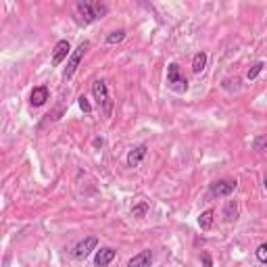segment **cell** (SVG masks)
I'll list each match as a JSON object with an SVG mask.
<instances>
[{"mask_svg": "<svg viewBox=\"0 0 267 267\" xmlns=\"http://www.w3.org/2000/svg\"><path fill=\"white\" fill-rule=\"evenodd\" d=\"M107 4L103 2H80L77 4V15H80V23L88 25V23H94L98 19H103L107 15Z\"/></svg>", "mask_w": 267, "mask_h": 267, "instance_id": "1", "label": "cell"}, {"mask_svg": "<svg viewBox=\"0 0 267 267\" xmlns=\"http://www.w3.org/2000/svg\"><path fill=\"white\" fill-rule=\"evenodd\" d=\"M92 94L96 98V105H98V108H101V113L105 117H111V113H113V101H111V96H108L107 84L103 80H96L92 84Z\"/></svg>", "mask_w": 267, "mask_h": 267, "instance_id": "2", "label": "cell"}, {"mask_svg": "<svg viewBox=\"0 0 267 267\" xmlns=\"http://www.w3.org/2000/svg\"><path fill=\"white\" fill-rule=\"evenodd\" d=\"M167 86H169V90H173L177 94H184L188 90V80L177 63H171L167 67Z\"/></svg>", "mask_w": 267, "mask_h": 267, "instance_id": "3", "label": "cell"}, {"mask_svg": "<svg viewBox=\"0 0 267 267\" xmlns=\"http://www.w3.org/2000/svg\"><path fill=\"white\" fill-rule=\"evenodd\" d=\"M88 48H90V44H88V42H82V44L73 51V54L69 56L67 67H65V73H63L65 80H71V77H73V73L77 71V67H80V63H82V58H84V54H86Z\"/></svg>", "mask_w": 267, "mask_h": 267, "instance_id": "4", "label": "cell"}, {"mask_svg": "<svg viewBox=\"0 0 267 267\" xmlns=\"http://www.w3.org/2000/svg\"><path fill=\"white\" fill-rule=\"evenodd\" d=\"M236 186H238V182H236V180H219V182H213L211 184L209 192H211V196L223 199V196H230L236 190Z\"/></svg>", "mask_w": 267, "mask_h": 267, "instance_id": "5", "label": "cell"}, {"mask_svg": "<svg viewBox=\"0 0 267 267\" xmlns=\"http://www.w3.org/2000/svg\"><path fill=\"white\" fill-rule=\"evenodd\" d=\"M96 244H98V238H96V236H86L82 242H77V244H75L73 257H75V259H86V257L96 249Z\"/></svg>", "mask_w": 267, "mask_h": 267, "instance_id": "6", "label": "cell"}, {"mask_svg": "<svg viewBox=\"0 0 267 267\" xmlns=\"http://www.w3.org/2000/svg\"><path fill=\"white\" fill-rule=\"evenodd\" d=\"M69 53H71V44H69L67 40H61V42H56L54 46V53H53V65H61L65 58L69 56Z\"/></svg>", "mask_w": 267, "mask_h": 267, "instance_id": "7", "label": "cell"}, {"mask_svg": "<svg viewBox=\"0 0 267 267\" xmlns=\"http://www.w3.org/2000/svg\"><path fill=\"white\" fill-rule=\"evenodd\" d=\"M151 265H153V251H140L127 261V267H151Z\"/></svg>", "mask_w": 267, "mask_h": 267, "instance_id": "8", "label": "cell"}, {"mask_svg": "<svg viewBox=\"0 0 267 267\" xmlns=\"http://www.w3.org/2000/svg\"><path fill=\"white\" fill-rule=\"evenodd\" d=\"M146 153H148V146L146 144H140V146L132 148L130 155H127V165H130V167H138V165L142 163L144 157H146Z\"/></svg>", "mask_w": 267, "mask_h": 267, "instance_id": "9", "label": "cell"}, {"mask_svg": "<svg viewBox=\"0 0 267 267\" xmlns=\"http://www.w3.org/2000/svg\"><path fill=\"white\" fill-rule=\"evenodd\" d=\"M48 96H51L48 88H46V86H38V88H34V90H32L29 103H32V107H42V105L48 101Z\"/></svg>", "mask_w": 267, "mask_h": 267, "instance_id": "10", "label": "cell"}, {"mask_svg": "<svg viewBox=\"0 0 267 267\" xmlns=\"http://www.w3.org/2000/svg\"><path fill=\"white\" fill-rule=\"evenodd\" d=\"M113 259H115V251L107 246V249H101V251L96 253V257H94V265H96V267H107Z\"/></svg>", "mask_w": 267, "mask_h": 267, "instance_id": "11", "label": "cell"}, {"mask_svg": "<svg viewBox=\"0 0 267 267\" xmlns=\"http://www.w3.org/2000/svg\"><path fill=\"white\" fill-rule=\"evenodd\" d=\"M240 215V209H238V203L236 201H227L225 207H223V219L225 221H236Z\"/></svg>", "mask_w": 267, "mask_h": 267, "instance_id": "12", "label": "cell"}, {"mask_svg": "<svg viewBox=\"0 0 267 267\" xmlns=\"http://www.w3.org/2000/svg\"><path fill=\"white\" fill-rule=\"evenodd\" d=\"M213 217H215V211H213V209H207L205 213H201V217H199V225H201V230H211V225H213Z\"/></svg>", "mask_w": 267, "mask_h": 267, "instance_id": "13", "label": "cell"}, {"mask_svg": "<svg viewBox=\"0 0 267 267\" xmlns=\"http://www.w3.org/2000/svg\"><path fill=\"white\" fill-rule=\"evenodd\" d=\"M205 67H207V53H196L194 58H192V71L201 73Z\"/></svg>", "mask_w": 267, "mask_h": 267, "instance_id": "14", "label": "cell"}, {"mask_svg": "<svg viewBox=\"0 0 267 267\" xmlns=\"http://www.w3.org/2000/svg\"><path fill=\"white\" fill-rule=\"evenodd\" d=\"M125 40V32L123 29H117V32H111L107 36V44H119Z\"/></svg>", "mask_w": 267, "mask_h": 267, "instance_id": "15", "label": "cell"}, {"mask_svg": "<svg viewBox=\"0 0 267 267\" xmlns=\"http://www.w3.org/2000/svg\"><path fill=\"white\" fill-rule=\"evenodd\" d=\"M146 211H148V203H138L136 207H132V215L134 217H138V219H140V217H144L146 215Z\"/></svg>", "mask_w": 267, "mask_h": 267, "instance_id": "16", "label": "cell"}, {"mask_svg": "<svg viewBox=\"0 0 267 267\" xmlns=\"http://www.w3.org/2000/svg\"><path fill=\"white\" fill-rule=\"evenodd\" d=\"M263 67H265V63H263V61L255 63V65L249 69V73H246V80H255V77H257V75H259V73L263 71Z\"/></svg>", "mask_w": 267, "mask_h": 267, "instance_id": "17", "label": "cell"}, {"mask_svg": "<svg viewBox=\"0 0 267 267\" xmlns=\"http://www.w3.org/2000/svg\"><path fill=\"white\" fill-rule=\"evenodd\" d=\"M255 255H257V259H259L263 265H267V242H263L261 246H257Z\"/></svg>", "mask_w": 267, "mask_h": 267, "instance_id": "18", "label": "cell"}, {"mask_svg": "<svg viewBox=\"0 0 267 267\" xmlns=\"http://www.w3.org/2000/svg\"><path fill=\"white\" fill-rule=\"evenodd\" d=\"M255 151H267V136H259L255 140Z\"/></svg>", "mask_w": 267, "mask_h": 267, "instance_id": "19", "label": "cell"}, {"mask_svg": "<svg viewBox=\"0 0 267 267\" xmlns=\"http://www.w3.org/2000/svg\"><path fill=\"white\" fill-rule=\"evenodd\" d=\"M77 103H80V108L84 113H92V107H90V103H88L86 96H80V98H77Z\"/></svg>", "mask_w": 267, "mask_h": 267, "instance_id": "20", "label": "cell"}, {"mask_svg": "<svg viewBox=\"0 0 267 267\" xmlns=\"http://www.w3.org/2000/svg\"><path fill=\"white\" fill-rule=\"evenodd\" d=\"M203 267H213V259L209 253H203Z\"/></svg>", "mask_w": 267, "mask_h": 267, "instance_id": "21", "label": "cell"}, {"mask_svg": "<svg viewBox=\"0 0 267 267\" xmlns=\"http://www.w3.org/2000/svg\"><path fill=\"white\" fill-rule=\"evenodd\" d=\"M94 146H103V138H96V140H94Z\"/></svg>", "mask_w": 267, "mask_h": 267, "instance_id": "22", "label": "cell"}, {"mask_svg": "<svg viewBox=\"0 0 267 267\" xmlns=\"http://www.w3.org/2000/svg\"><path fill=\"white\" fill-rule=\"evenodd\" d=\"M263 184H265V190H267V177H265V182H263Z\"/></svg>", "mask_w": 267, "mask_h": 267, "instance_id": "23", "label": "cell"}]
</instances>
